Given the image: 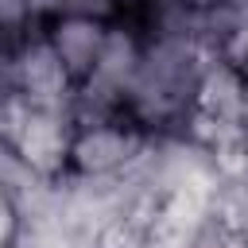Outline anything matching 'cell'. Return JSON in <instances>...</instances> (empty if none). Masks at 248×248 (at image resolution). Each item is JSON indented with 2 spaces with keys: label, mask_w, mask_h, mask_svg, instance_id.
<instances>
[{
  "label": "cell",
  "mask_w": 248,
  "mask_h": 248,
  "mask_svg": "<svg viewBox=\"0 0 248 248\" xmlns=\"http://www.w3.org/2000/svg\"><path fill=\"white\" fill-rule=\"evenodd\" d=\"M213 54L182 39H143V62L128 97V116L147 132H178L190 124L202 78Z\"/></svg>",
  "instance_id": "obj_1"
},
{
  "label": "cell",
  "mask_w": 248,
  "mask_h": 248,
  "mask_svg": "<svg viewBox=\"0 0 248 248\" xmlns=\"http://www.w3.org/2000/svg\"><path fill=\"white\" fill-rule=\"evenodd\" d=\"M143 147H147V132L128 112L78 120V132H74V143H70V174H78V178H120L136 167Z\"/></svg>",
  "instance_id": "obj_3"
},
{
  "label": "cell",
  "mask_w": 248,
  "mask_h": 248,
  "mask_svg": "<svg viewBox=\"0 0 248 248\" xmlns=\"http://www.w3.org/2000/svg\"><path fill=\"white\" fill-rule=\"evenodd\" d=\"M140 4H143V0H120V8H124V16H128V12H136Z\"/></svg>",
  "instance_id": "obj_12"
},
{
  "label": "cell",
  "mask_w": 248,
  "mask_h": 248,
  "mask_svg": "<svg viewBox=\"0 0 248 248\" xmlns=\"http://www.w3.org/2000/svg\"><path fill=\"white\" fill-rule=\"evenodd\" d=\"M8 78H12L16 93L27 105H39V108H74L78 81L70 78V70L62 66L58 50L50 46L46 23L39 31H31L19 46H12V54H8Z\"/></svg>",
  "instance_id": "obj_4"
},
{
  "label": "cell",
  "mask_w": 248,
  "mask_h": 248,
  "mask_svg": "<svg viewBox=\"0 0 248 248\" xmlns=\"http://www.w3.org/2000/svg\"><path fill=\"white\" fill-rule=\"evenodd\" d=\"M140 62H143V31L136 19L116 16L108 23V35H105V46H101L93 70L78 81V93H74L78 120L128 112V97H132Z\"/></svg>",
  "instance_id": "obj_2"
},
{
  "label": "cell",
  "mask_w": 248,
  "mask_h": 248,
  "mask_svg": "<svg viewBox=\"0 0 248 248\" xmlns=\"http://www.w3.org/2000/svg\"><path fill=\"white\" fill-rule=\"evenodd\" d=\"M78 132V112L74 108H39L27 105L16 136L8 140L16 155L39 174V178H62L70 174V143Z\"/></svg>",
  "instance_id": "obj_5"
},
{
  "label": "cell",
  "mask_w": 248,
  "mask_h": 248,
  "mask_svg": "<svg viewBox=\"0 0 248 248\" xmlns=\"http://www.w3.org/2000/svg\"><path fill=\"white\" fill-rule=\"evenodd\" d=\"M54 16H93V19H116L124 16L120 0H58Z\"/></svg>",
  "instance_id": "obj_8"
},
{
  "label": "cell",
  "mask_w": 248,
  "mask_h": 248,
  "mask_svg": "<svg viewBox=\"0 0 248 248\" xmlns=\"http://www.w3.org/2000/svg\"><path fill=\"white\" fill-rule=\"evenodd\" d=\"M194 248H248V240L213 217V221H209V229L198 236V244H194Z\"/></svg>",
  "instance_id": "obj_10"
},
{
  "label": "cell",
  "mask_w": 248,
  "mask_h": 248,
  "mask_svg": "<svg viewBox=\"0 0 248 248\" xmlns=\"http://www.w3.org/2000/svg\"><path fill=\"white\" fill-rule=\"evenodd\" d=\"M225 58L248 78V19H244V27L232 35V43H229V50H225Z\"/></svg>",
  "instance_id": "obj_11"
},
{
  "label": "cell",
  "mask_w": 248,
  "mask_h": 248,
  "mask_svg": "<svg viewBox=\"0 0 248 248\" xmlns=\"http://www.w3.org/2000/svg\"><path fill=\"white\" fill-rule=\"evenodd\" d=\"M19 229H23L19 205H16L12 194L0 190V248H16V244H19Z\"/></svg>",
  "instance_id": "obj_9"
},
{
  "label": "cell",
  "mask_w": 248,
  "mask_h": 248,
  "mask_svg": "<svg viewBox=\"0 0 248 248\" xmlns=\"http://www.w3.org/2000/svg\"><path fill=\"white\" fill-rule=\"evenodd\" d=\"M213 221V190L182 186L155 202L143 225V248H194Z\"/></svg>",
  "instance_id": "obj_6"
},
{
  "label": "cell",
  "mask_w": 248,
  "mask_h": 248,
  "mask_svg": "<svg viewBox=\"0 0 248 248\" xmlns=\"http://www.w3.org/2000/svg\"><path fill=\"white\" fill-rule=\"evenodd\" d=\"M108 23H112V19H93V16H50V19H46V39H50V46L58 50V58H62V66L70 70L74 81H81V78L93 70L97 54H101V46H105Z\"/></svg>",
  "instance_id": "obj_7"
}]
</instances>
